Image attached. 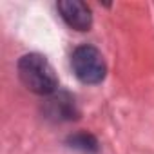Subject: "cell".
Segmentation results:
<instances>
[{"mask_svg": "<svg viewBox=\"0 0 154 154\" xmlns=\"http://www.w3.org/2000/svg\"><path fill=\"white\" fill-rule=\"evenodd\" d=\"M67 143L69 147L72 149H78L82 152H96L98 150V141L93 134H87V132H78V134H72L67 138Z\"/></svg>", "mask_w": 154, "mask_h": 154, "instance_id": "5", "label": "cell"}, {"mask_svg": "<svg viewBox=\"0 0 154 154\" xmlns=\"http://www.w3.org/2000/svg\"><path fill=\"white\" fill-rule=\"evenodd\" d=\"M62 20L76 31H87L93 26L91 8L82 0H60L56 4Z\"/></svg>", "mask_w": 154, "mask_h": 154, "instance_id": "4", "label": "cell"}, {"mask_svg": "<svg viewBox=\"0 0 154 154\" xmlns=\"http://www.w3.org/2000/svg\"><path fill=\"white\" fill-rule=\"evenodd\" d=\"M44 114L47 120L62 123V122H71L80 116L78 105L76 100L71 93L65 91H58L54 94H51L47 98V102L44 103Z\"/></svg>", "mask_w": 154, "mask_h": 154, "instance_id": "3", "label": "cell"}, {"mask_svg": "<svg viewBox=\"0 0 154 154\" xmlns=\"http://www.w3.org/2000/svg\"><path fill=\"white\" fill-rule=\"evenodd\" d=\"M18 76L22 84L35 94L51 96L56 93L58 78L53 65L47 62L45 56L38 53H27L18 60Z\"/></svg>", "mask_w": 154, "mask_h": 154, "instance_id": "1", "label": "cell"}, {"mask_svg": "<svg viewBox=\"0 0 154 154\" xmlns=\"http://www.w3.org/2000/svg\"><path fill=\"white\" fill-rule=\"evenodd\" d=\"M71 67H72V72L76 74V78L87 85L100 84L107 74L105 60L94 45L76 47L71 54Z\"/></svg>", "mask_w": 154, "mask_h": 154, "instance_id": "2", "label": "cell"}]
</instances>
